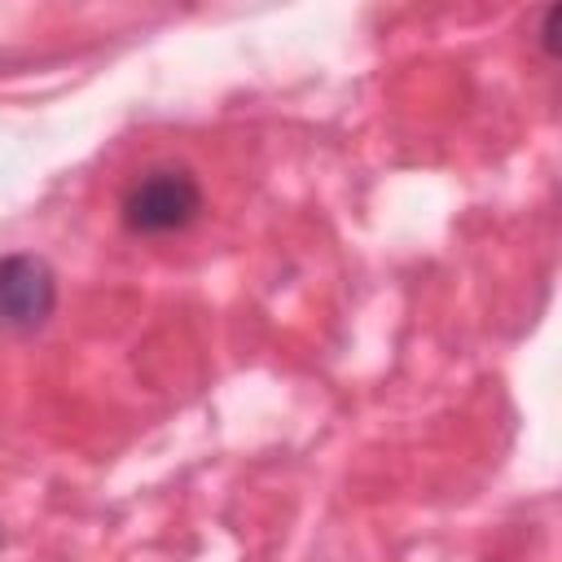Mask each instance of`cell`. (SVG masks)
I'll use <instances>...</instances> for the list:
<instances>
[{
  "mask_svg": "<svg viewBox=\"0 0 562 562\" xmlns=\"http://www.w3.org/2000/svg\"><path fill=\"white\" fill-rule=\"evenodd\" d=\"M57 277L35 255H0V334L40 329L53 316Z\"/></svg>",
  "mask_w": 562,
  "mask_h": 562,
  "instance_id": "7a4b0ae2",
  "label": "cell"
},
{
  "mask_svg": "<svg viewBox=\"0 0 562 562\" xmlns=\"http://www.w3.org/2000/svg\"><path fill=\"white\" fill-rule=\"evenodd\" d=\"M123 224L132 233L158 237V233H180L198 220L202 211V189L184 167H154L132 189L123 193Z\"/></svg>",
  "mask_w": 562,
  "mask_h": 562,
  "instance_id": "6da1fadb",
  "label": "cell"
},
{
  "mask_svg": "<svg viewBox=\"0 0 562 562\" xmlns=\"http://www.w3.org/2000/svg\"><path fill=\"white\" fill-rule=\"evenodd\" d=\"M558 22H562V9L553 4V9H544V26H540V44H544V53L553 57L558 53Z\"/></svg>",
  "mask_w": 562,
  "mask_h": 562,
  "instance_id": "3957f363",
  "label": "cell"
},
{
  "mask_svg": "<svg viewBox=\"0 0 562 562\" xmlns=\"http://www.w3.org/2000/svg\"><path fill=\"white\" fill-rule=\"evenodd\" d=\"M0 540H4V536H0Z\"/></svg>",
  "mask_w": 562,
  "mask_h": 562,
  "instance_id": "277c9868",
  "label": "cell"
}]
</instances>
